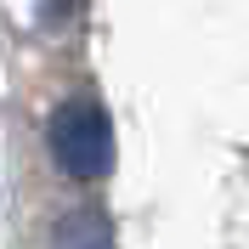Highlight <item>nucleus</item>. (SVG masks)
<instances>
[{
  "label": "nucleus",
  "mask_w": 249,
  "mask_h": 249,
  "mask_svg": "<svg viewBox=\"0 0 249 249\" xmlns=\"http://www.w3.org/2000/svg\"><path fill=\"white\" fill-rule=\"evenodd\" d=\"M51 159L74 181H102L113 170V124L102 113V102L74 96L51 113Z\"/></svg>",
  "instance_id": "nucleus-1"
},
{
  "label": "nucleus",
  "mask_w": 249,
  "mask_h": 249,
  "mask_svg": "<svg viewBox=\"0 0 249 249\" xmlns=\"http://www.w3.org/2000/svg\"><path fill=\"white\" fill-rule=\"evenodd\" d=\"M51 249H113V227H108L102 210L74 204V210L57 215V227H51Z\"/></svg>",
  "instance_id": "nucleus-2"
},
{
  "label": "nucleus",
  "mask_w": 249,
  "mask_h": 249,
  "mask_svg": "<svg viewBox=\"0 0 249 249\" xmlns=\"http://www.w3.org/2000/svg\"><path fill=\"white\" fill-rule=\"evenodd\" d=\"M40 12H46V17H57V12H68V0H40Z\"/></svg>",
  "instance_id": "nucleus-3"
}]
</instances>
